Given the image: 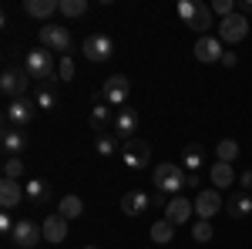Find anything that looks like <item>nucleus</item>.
Segmentation results:
<instances>
[{"mask_svg": "<svg viewBox=\"0 0 252 249\" xmlns=\"http://www.w3.org/2000/svg\"><path fill=\"white\" fill-rule=\"evenodd\" d=\"M175 10H178V17L185 20V24L192 27L198 37H205V34H209V27H212V17H215L209 3H195V0H178V7H175Z\"/></svg>", "mask_w": 252, "mask_h": 249, "instance_id": "obj_1", "label": "nucleus"}, {"mask_svg": "<svg viewBox=\"0 0 252 249\" xmlns=\"http://www.w3.org/2000/svg\"><path fill=\"white\" fill-rule=\"evenodd\" d=\"M24 71L31 74V81H51L58 74V64H54V54L47 47H34L24 54Z\"/></svg>", "mask_w": 252, "mask_h": 249, "instance_id": "obj_2", "label": "nucleus"}, {"mask_svg": "<svg viewBox=\"0 0 252 249\" xmlns=\"http://www.w3.org/2000/svg\"><path fill=\"white\" fill-rule=\"evenodd\" d=\"M155 189L161 195H182V185H185V172H182V165H175V162H161L155 165Z\"/></svg>", "mask_w": 252, "mask_h": 249, "instance_id": "obj_3", "label": "nucleus"}, {"mask_svg": "<svg viewBox=\"0 0 252 249\" xmlns=\"http://www.w3.org/2000/svg\"><path fill=\"white\" fill-rule=\"evenodd\" d=\"M81 51H84V58L101 64V61H111L115 58V40L108 37V34H88L84 44H81Z\"/></svg>", "mask_w": 252, "mask_h": 249, "instance_id": "obj_4", "label": "nucleus"}, {"mask_svg": "<svg viewBox=\"0 0 252 249\" xmlns=\"http://www.w3.org/2000/svg\"><path fill=\"white\" fill-rule=\"evenodd\" d=\"M40 47H47V51H58L61 58L71 51V34H67V27H61V24H44L40 27Z\"/></svg>", "mask_w": 252, "mask_h": 249, "instance_id": "obj_5", "label": "nucleus"}, {"mask_svg": "<svg viewBox=\"0 0 252 249\" xmlns=\"http://www.w3.org/2000/svg\"><path fill=\"white\" fill-rule=\"evenodd\" d=\"M34 115H37V101H31V98H17V101H10L7 111H3V118H7L10 128H24V125H31Z\"/></svg>", "mask_w": 252, "mask_h": 249, "instance_id": "obj_6", "label": "nucleus"}, {"mask_svg": "<svg viewBox=\"0 0 252 249\" xmlns=\"http://www.w3.org/2000/svg\"><path fill=\"white\" fill-rule=\"evenodd\" d=\"M27 84H31V74L24 71V68H7L3 74H0V91L10 98V101H17V98L27 95Z\"/></svg>", "mask_w": 252, "mask_h": 249, "instance_id": "obj_7", "label": "nucleus"}, {"mask_svg": "<svg viewBox=\"0 0 252 249\" xmlns=\"http://www.w3.org/2000/svg\"><path fill=\"white\" fill-rule=\"evenodd\" d=\"M246 34H249V17H242L239 10L232 17L219 20V40L222 44H239V40H246Z\"/></svg>", "mask_w": 252, "mask_h": 249, "instance_id": "obj_8", "label": "nucleus"}, {"mask_svg": "<svg viewBox=\"0 0 252 249\" xmlns=\"http://www.w3.org/2000/svg\"><path fill=\"white\" fill-rule=\"evenodd\" d=\"M128 95H131L128 74H111L101 88V101H108V105H128Z\"/></svg>", "mask_w": 252, "mask_h": 249, "instance_id": "obj_9", "label": "nucleus"}, {"mask_svg": "<svg viewBox=\"0 0 252 249\" xmlns=\"http://www.w3.org/2000/svg\"><path fill=\"white\" fill-rule=\"evenodd\" d=\"M121 162H125L128 169H145V165L152 162V148H148L141 138H128V142L121 145Z\"/></svg>", "mask_w": 252, "mask_h": 249, "instance_id": "obj_10", "label": "nucleus"}, {"mask_svg": "<svg viewBox=\"0 0 252 249\" xmlns=\"http://www.w3.org/2000/svg\"><path fill=\"white\" fill-rule=\"evenodd\" d=\"M152 202H155V199H152L148 192L131 189V192H125V195H121V212H125L128 219H138V215H148Z\"/></svg>", "mask_w": 252, "mask_h": 249, "instance_id": "obj_11", "label": "nucleus"}, {"mask_svg": "<svg viewBox=\"0 0 252 249\" xmlns=\"http://www.w3.org/2000/svg\"><path fill=\"white\" fill-rule=\"evenodd\" d=\"M40 239H44V229H40L34 219H20L17 226H14V236H10V243H17L20 249H31L37 246Z\"/></svg>", "mask_w": 252, "mask_h": 249, "instance_id": "obj_12", "label": "nucleus"}, {"mask_svg": "<svg viewBox=\"0 0 252 249\" xmlns=\"http://www.w3.org/2000/svg\"><path fill=\"white\" fill-rule=\"evenodd\" d=\"M222 206H225V202H222V195H219L215 189H202L198 195H195V215L205 219V222H212V215L222 209Z\"/></svg>", "mask_w": 252, "mask_h": 249, "instance_id": "obj_13", "label": "nucleus"}, {"mask_svg": "<svg viewBox=\"0 0 252 249\" xmlns=\"http://www.w3.org/2000/svg\"><path fill=\"white\" fill-rule=\"evenodd\" d=\"M222 40H219V34H205V37H198L195 40V58L202 61V64H212V61H222Z\"/></svg>", "mask_w": 252, "mask_h": 249, "instance_id": "obj_14", "label": "nucleus"}, {"mask_svg": "<svg viewBox=\"0 0 252 249\" xmlns=\"http://www.w3.org/2000/svg\"><path fill=\"white\" fill-rule=\"evenodd\" d=\"M195 212V202H189L185 195H175L168 199V206H165V219L172 222V226H182V222H189Z\"/></svg>", "mask_w": 252, "mask_h": 249, "instance_id": "obj_15", "label": "nucleus"}, {"mask_svg": "<svg viewBox=\"0 0 252 249\" xmlns=\"http://www.w3.org/2000/svg\"><path fill=\"white\" fill-rule=\"evenodd\" d=\"M40 229H44V239H47L51 246H58V243L67 239V219H64L61 212H54V215H47V219L40 222Z\"/></svg>", "mask_w": 252, "mask_h": 249, "instance_id": "obj_16", "label": "nucleus"}, {"mask_svg": "<svg viewBox=\"0 0 252 249\" xmlns=\"http://www.w3.org/2000/svg\"><path fill=\"white\" fill-rule=\"evenodd\" d=\"M58 10H61V0H24V14L44 20V24H51V17Z\"/></svg>", "mask_w": 252, "mask_h": 249, "instance_id": "obj_17", "label": "nucleus"}, {"mask_svg": "<svg viewBox=\"0 0 252 249\" xmlns=\"http://www.w3.org/2000/svg\"><path fill=\"white\" fill-rule=\"evenodd\" d=\"M111 128H115V135H118V138H125V142L135 138V132H138V111H135V108H121V111L115 115V125H111Z\"/></svg>", "mask_w": 252, "mask_h": 249, "instance_id": "obj_18", "label": "nucleus"}, {"mask_svg": "<svg viewBox=\"0 0 252 249\" xmlns=\"http://www.w3.org/2000/svg\"><path fill=\"white\" fill-rule=\"evenodd\" d=\"M0 148L7 155H20L27 148V135L24 128H10V125H3V132H0Z\"/></svg>", "mask_w": 252, "mask_h": 249, "instance_id": "obj_19", "label": "nucleus"}, {"mask_svg": "<svg viewBox=\"0 0 252 249\" xmlns=\"http://www.w3.org/2000/svg\"><path fill=\"white\" fill-rule=\"evenodd\" d=\"M225 209H229V215L232 219H249L252 215V192H232L229 199H225Z\"/></svg>", "mask_w": 252, "mask_h": 249, "instance_id": "obj_20", "label": "nucleus"}, {"mask_svg": "<svg viewBox=\"0 0 252 249\" xmlns=\"http://www.w3.org/2000/svg\"><path fill=\"white\" fill-rule=\"evenodd\" d=\"M20 199H27V192L17 178H0V206L3 209H14Z\"/></svg>", "mask_w": 252, "mask_h": 249, "instance_id": "obj_21", "label": "nucleus"}, {"mask_svg": "<svg viewBox=\"0 0 252 249\" xmlns=\"http://www.w3.org/2000/svg\"><path fill=\"white\" fill-rule=\"evenodd\" d=\"M88 125H91V132H94V135H108L104 128H108V125H115V115H111L108 101H97L94 108H91V118H88Z\"/></svg>", "mask_w": 252, "mask_h": 249, "instance_id": "obj_22", "label": "nucleus"}, {"mask_svg": "<svg viewBox=\"0 0 252 249\" xmlns=\"http://www.w3.org/2000/svg\"><path fill=\"white\" fill-rule=\"evenodd\" d=\"M27 202H34V206H47V199H51V185L44 182V178H27Z\"/></svg>", "mask_w": 252, "mask_h": 249, "instance_id": "obj_23", "label": "nucleus"}, {"mask_svg": "<svg viewBox=\"0 0 252 249\" xmlns=\"http://www.w3.org/2000/svg\"><path fill=\"white\" fill-rule=\"evenodd\" d=\"M209 178H212L215 189H229V185H235V172L229 162H215L212 169H209Z\"/></svg>", "mask_w": 252, "mask_h": 249, "instance_id": "obj_24", "label": "nucleus"}, {"mask_svg": "<svg viewBox=\"0 0 252 249\" xmlns=\"http://www.w3.org/2000/svg\"><path fill=\"white\" fill-rule=\"evenodd\" d=\"M205 162H209V158H205V148H202L198 142L185 145V152H182V165H185L189 172H198V169H202Z\"/></svg>", "mask_w": 252, "mask_h": 249, "instance_id": "obj_25", "label": "nucleus"}, {"mask_svg": "<svg viewBox=\"0 0 252 249\" xmlns=\"http://www.w3.org/2000/svg\"><path fill=\"white\" fill-rule=\"evenodd\" d=\"M58 212L67 219V222H71V219H81V215H84V202H81L78 195H64V199L58 202Z\"/></svg>", "mask_w": 252, "mask_h": 249, "instance_id": "obj_26", "label": "nucleus"}, {"mask_svg": "<svg viewBox=\"0 0 252 249\" xmlns=\"http://www.w3.org/2000/svg\"><path fill=\"white\" fill-rule=\"evenodd\" d=\"M175 236V226L168 222V219H155V226H152V243L155 246H168Z\"/></svg>", "mask_w": 252, "mask_h": 249, "instance_id": "obj_27", "label": "nucleus"}, {"mask_svg": "<svg viewBox=\"0 0 252 249\" xmlns=\"http://www.w3.org/2000/svg\"><path fill=\"white\" fill-rule=\"evenodd\" d=\"M215 155H219V162H229V165H232L235 158H239V142H235V138H222V142L215 145Z\"/></svg>", "mask_w": 252, "mask_h": 249, "instance_id": "obj_28", "label": "nucleus"}, {"mask_svg": "<svg viewBox=\"0 0 252 249\" xmlns=\"http://www.w3.org/2000/svg\"><path fill=\"white\" fill-rule=\"evenodd\" d=\"M94 152L101 155V158H111V155L118 152V135H97L94 138Z\"/></svg>", "mask_w": 252, "mask_h": 249, "instance_id": "obj_29", "label": "nucleus"}, {"mask_svg": "<svg viewBox=\"0 0 252 249\" xmlns=\"http://www.w3.org/2000/svg\"><path fill=\"white\" fill-rule=\"evenodd\" d=\"M61 14H64V17H81V14H88V0H61Z\"/></svg>", "mask_w": 252, "mask_h": 249, "instance_id": "obj_30", "label": "nucleus"}, {"mask_svg": "<svg viewBox=\"0 0 252 249\" xmlns=\"http://www.w3.org/2000/svg\"><path fill=\"white\" fill-rule=\"evenodd\" d=\"M24 175V162H20V155H7V162H3V178H17Z\"/></svg>", "mask_w": 252, "mask_h": 249, "instance_id": "obj_31", "label": "nucleus"}, {"mask_svg": "<svg viewBox=\"0 0 252 249\" xmlns=\"http://www.w3.org/2000/svg\"><path fill=\"white\" fill-rule=\"evenodd\" d=\"M74 74H78V71H74V58L64 54V58L58 61V81H74Z\"/></svg>", "mask_w": 252, "mask_h": 249, "instance_id": "obj_32", "label": "nucleus"}, {"mask_svg": "<svg viewBox=\"0 0 252 249\" xmlns=\"http://www.w3.org/2000/svg\"><path fill=\"white\" fill-rule=\"evenodd\" d=\"M192 239H195V243H212V222L198 219V222L192 226Z\"/></svg>", "mask_w": 252, "mask_h": 249, "instance_id": "obj_33", "label": "nucleus"}, {"mask_svg": "<svg viewBox=\"0 0 252 249\" xmlns=\"http://www.w3.org/2000/svg\"><path fill=\"white\" fill-rule=\"evenodd\" d=\"M34 101H37V108H44V111H54V108H58V95H54L51 88H40Z\"/></svg>", "mask_w": 252, "mask_h": 249, "instance_id": "obj_34", "label": "nucleus"}, {"mask_svg": "<svg viewBox=\"0 0 252 249\" xmlns=\"http://www.w3.org/2000/svg\"><path fill=\"white\" fill-rule=\"evenodd\" d=\"M209 7H212V14H219L222 20H225V17H232V14H235V3H232V0H212Z\"/></svg>", "mask_w": 252, "mask_h": 249, "instance_id": "obj_35", "label": "nucleus"}, {"mask_svg": "<svg viewBox=\"0 0 252 249\" xmlns=\"http://www.w3.org/2000/svg\"><path fill=\"white\" fill-rule=\"evenodd\" d=\"M14 226H17V222L3 212V215H0V236H3V239H10V236H14Z\"/></svg>", "mask_w": 252, "mask_h": 249, "instance_id": "obj_36", "label": "nucleus"}, {"mask_svg": "<svg viewBox=\"0 0 252 249\" xmlns=\"http://www.w3.org/2000/svg\"><path fill=\"white\" fill-rule=\"evenodd\" d=\"M222 64H225V68H235V64H239V54H235V51H225V54H222Z\"/></svg>", "mask_w": 252, "mask_h": 249, "instance_id": "obj_37", "label": "nucleus"}, {"mask_svg": "<svg viewBox=\"0 0 252 249\" xmlns=\"http://www.w3.org/2000/svg\"><path fill=\"white\" fill-rule=\"evenodd\" d=\"M235 10H239L242 17H249V14H252V0H239V3H235Z\"/></svg>", "mask_w": 252, "mask_h": 249, "instance_id": "obj_38", "label": "nucleus"}, {"mask_svg": "<svg viewBox=\"0 0 252 249\" xmlns=\"http://www.w3.org/2000/svg\"><path fill=\"white\" fill-rule=\"evenodd\" d=\"M185 185H189V189H198V185H202L198 172H189V175H185Z\"/></svg>", "mask_w": 252, "mask_h": 249, "instance_id": "obj_39", "label": "nucleus"}, {"mask_svg": "<svg viewBox=\"0 0 252 249\" xmlns=\"http://www.w3.org/2000/svg\"><path fill=\"white\" fill-rule=\"evenodd\" d=\"M239 185H242V192H252V172H242Z\"/></svg>", "mask_w": 252, "mask_h": 249, "instance_id": "obj_40", "label": "nucleus"}, {"mask_svg": "<svg viewBox=\"0 0 252 249\" xmlns=\"http://www.w3.org/2000/svg\"><path fill=\"white\" fill-rule=\"evenodd\" d=\"M84 249H97V246H84Z\"/></svg>", "mask_w": 252, "mask_h": 249, "instance_id": "obj_41", "label": "nucleus"}]
</instances>
